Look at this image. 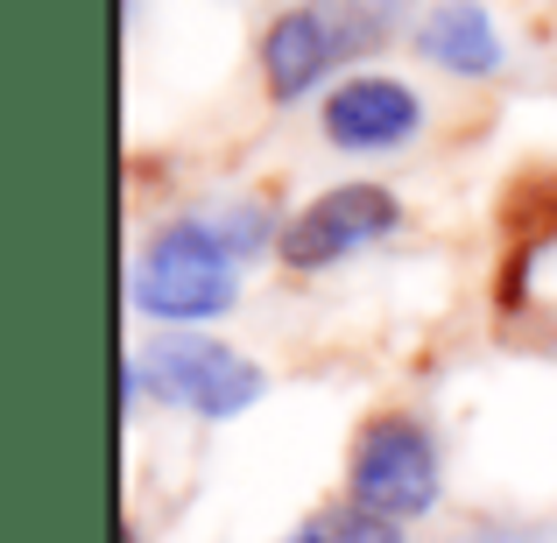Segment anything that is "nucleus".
<instances>
[{
  "mask_svg": "<svg viewBox=\"0 0 557 543\" xmlns=\"http://www.w3.org/2000/svg\"><path fill=\"white\" fill-rule=\"evenodd\" d=\"M409 22V0H304L261 36V78L275 99H304L339 64L374 57Z\"/></svg>",
  "mask_w": 557,
  "mask_h": 543,
  "instance_id": "nucleus-1",
  "label": "nucleus"
},
{
  "mask_svg": "<svg viewBox=\"0 0 557 543\" xmlns=\"http://www.w3.org/2000/svg\"><path fill=\"white\" fill-rule=\"evenodd\" d=\"M233 240L205 219L163 226L135 261V311L163 325H205L233 304Z\"/></svg>",
  "mask_w": 557,
  "mask_h": 543,
  "instance_id": "nucleus-2",
  "label": "nucleus"
},
{
  "mask_svg": "<svg viewBox=\"0 0 557 543\" xmlns=\"http://www.w3.org/2000/svg\"><path fill=\"white\" fill-rule=\"evenodd\" d=\"M346 488L360 508L388 522L431 516L437 508V445L417 417H374L354 437V466H346Z\"/></svg>",
  "mask_w": 557,
  "mask_h": 543,
  "instance_id": "nucleus-3",
  "label": "nucleus"
},
{
  "mask_svg": "<svg viewBox=\"0 0 557 543\" xmlns=\"http://www.w3.org/2000/svg\"><path fill=\"white\" fill-rule=\"evenodd\" d=\"M135 367H141V388H156L163 403H177L205 423H226L261 403V367L219 340H163Z\"/></svg>",
  "mask_w": 557,
  "mask_h": 543,
  "instance_id": "nucleus-4",
  "label": "nucleus"
},
{
  "mask_svg": "<svg viewBox=\"0 0 557 543\" xmlns=\"http://www.w3.org/2000/svg\"><path fill=\"white\" fill-rule=\"evenodd\" d=\"M395 219H403L395 190H381V184H339V190H325V198L304 205V212L275 233V247H283L289 269H332V261H346V255H360V247L388 240Z\"/></svg>",
  "mask_w": 557,
  "mask_h": 543,
  "instance_id": "nucleus-5",
  "label": "nucleus"
},
{
  "mask_svg": "<svg viewBox=\"0 0 557 543\" xmlns=\"http://www.w3.org/2000/svg\"><path fill=\"white\" fill-rule=\"evenodd\" d=\"M417 127H423V99L403 78H346L325 99V135L339 149H360V156L403 149Z\"/></svg>",
  "mask_w": 557,
  "mask_h": 543,
  "instance_id": "nucleus-6",
  "label": "nucleus"
},
{
  "mask_svg": "<svg viewBox=\"0 0 557 543\" xmlns=\"http://www.w3.org/2000/svg\"><path fill=\"white\" fill-rule=\"evenodd\" d=\"M417 42H423L431 64L459 71V78H487V71H502V36H494L487 8H473V0H445V8L417 28Z\"/></svg>",
  "mask_w": 557,
  "mask_h": 543,
  "instance_id": "nucleus-7",
  "label": "nucleus"
},
{
  "mask_svg": "<svg viewBox=\"0 0 557 543\" xmlns=\"http://www.w3.org/2000/svg\"><path fill=\"white\" fill-rule=\"evenodd\" d=\"M283 543H403V522H388V516H374V508L346 502V508L311 516L297 536H283Z\"/></svg>",
  "mask_w": 557,
  "mask_h": 543,
  "instance_id": "nucleus-8",
  "label": "nucleus"
}]
</instances>
